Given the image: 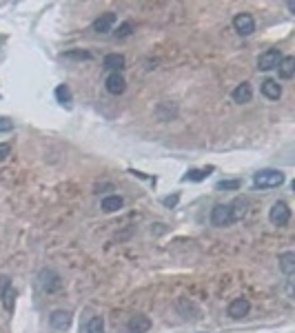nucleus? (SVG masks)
I'll return each instance as SVG.
<instances>
[{
	"instance_id": "nucleus-1",
	"label": "nucleus",
	"mask_w": 295,
	"mask_h": 333,
	"mask_svg": "<svg viewBox=\"0 0 295 333\" xmlns=\"http://www.w3.org/2000/svg\"><path fill=\"white\" fill-rule=\"evenodd\" d=\"M284 180H286L284 173L277 171V169H262V171H257L255 176H253V184H255V189H275Z\"/></svg>"
},
{
	"instance_id": "nucleus-2",
	"label": "nucleus",
	"mask_w": 295,
	"mask_h": 333,
	"mask_svg": "<svg viewBox=\"0 0 295 333\" xmlns=\"http://www.w3.org/2000/svg\"><path fill=\"white\" fill-rule=\"evenodd\" d=\"M38 286L45 293H56L62 289V278L56 269H43L38 273Z\"/></svg>"
},
{
	"instance_id": "nucleus-3",
	"label": "nucleus",
	"mask_w": 295,
	"mask_h": 333,
	"mask_svg": "<svg viewBox=\"0 0 295 333\" xmlns=\"http://www.w3.org/2000/svg\"><path fill=\"white\" fill-rule=\"evenodd\" d=\"M268 220H271L275 227L288 224V220H291V209H288V204L282 202V200H277V202L271 207V211H268Z\"/></svg>"
},
{
	"instance_id": "nucleus-4",
	"label": "nucleus",
	"mask_w": 295,
	"mask_h": 333,
	"mask_svg": "<svg viewBox=\"0 0 295 333\" xmlns=\"http://www.w3.org/2000/svg\"><path fill=\"white\" fill-rule=\"evenodd\" d=\"M211 224L213 227H229V224H233L229 204H215L213 211H211Z\"/></svg>"
},
{
	"instance_id": "nucleus-5",
	"label": "nucleus",
	"mask_w": 295,
	"mask_h": 333,
	"mask_svg": "<svg viewBox=\"0 0 295 333\" xmlns=\"http://www.w3.org/2000/svg\"><path fill=\"white\" fill-rule=\"evenodd\" d=\"M279 60H282V54H279V49H266L264 54H260V58H257V69H260V71L277 69Z\"/></svg>"
},
{
	"instance_id": "nucleus-6",
	"label": "nucleus",
	"mask_w": 295,
	"mask_h": 333,
	"mask_svg": "<svg viewBox=\"0 0 295 333\" xmlns=\"http://www.w3.org/2000/svg\"><path fill=\"white\" fill-rule=\"evenodd\" d=\"M233 29L240 36H251L255 32V20H253L251 14H237V16L233 18Z\"/></svg>"
},
{
	"instance_id": "nucleus-7",
	"label": "nucleus",
	"mask_w": 295,
	"mask_h": 333,
	"mask_svg": "<svg viewBox=\"0 0 295 333\" xmlns=\"http://www.w3.org/2000/svg\"><path fill=\"white\" fill-rule=\"evenodd\" d=\"M105 87L111 96H120V94H124V89H127V80L122 78V74H109L105 80Z\"/></svg>"
},
{
	"instance_id": "nucleus-8",
	"label": "nucleus",
	"mask_w": 295,
	"mask_h": 333,
	"mask_svg": "<svg viewBox=\"0 0 295 333\" xmlns=\"http://www.w3.org/2000/svg\"><path fill=\"white\" fill-rule=\"evenodd\" d=\"M248 311H251V304H248L246 298H235L229 304V309H226V313H229L233 320H240V317L248 315Z\"/></svg>"
},
{
	"instance_id": "nucleus-9",
	"label": "nucleus",
	"mask_w": 295,
	"mask_h": 333,
	"mask_svg": "<svg viewBox=\"0 0 295 333\" xmlns=\"http://www.w3.org/2000/svg\"><path fill=\"white\" fill-rule=\"evenodd\" d=\"M49 322H51L54 329L67 331L71 326V313H69V311H65V309H58V311H54V313L49 315Z\"/></svg>"
},
{
	"instance_id": "nucleus-10",
	"label": "nucleus",
	"mask_w": 295,
	"mask_h": 333,
	"mask_svg": "<svg viewBox=\"0 0 295 333\" xmlns=\"http://www.w3.org/2000/svg\"><path fill=\"white\" fill-rule=\"evenodd\" d=\"M124 65H127V60H124L122 54H109V56H105V60H102V67L109 69L111 74H120L124 69Z\"/></svg>"
},
{
	"instance_id": "nucleus-11",
	"label": "nucleus",
	"mask_w": 295,
	"mask_h": 333,
	"mask_svg": "<svg viewBox=\"0 0 295 333\" xmlns=\"http://www.w3.org/2000/svg\"><path fill=\"white\" fill-rule=\"evenodd\" d=\"M113 25H116V14L113 12H107V14H102L100 18L93 23V32H98V34H109L113 29Z\"/></svg>"
},
{
	"instance_id": "nucleus-12",
	"label": "nucleus",
	"mask_w": 295,
	"mask_h": 333,
	"mask_svg": "<svg viewBox=\"0 0 295 333\" xmlns=\"http://www.w3.org/2000/svg\"><path fill=\"white\" fill-rule=\"evenodd\" d=\"M127 329H129V333H147L151 329V320H149L147 315H133L131 320H129Z\"/></svg>"
},
{
	"instance_id": "nucleus-13",
	"label": "nucleus",
	"mask_w": 295,
	"mask_h": 333,
	"mask_svg": "<svg viewBox=\"0 0 295 333\" xmlns=\"http://www.w3.org/2000/svg\"><path fill=\"white\" fill-rule=\"evenodd\" d=\"M277 74L282 80H291L293 74H295V58L293 56H284L277 65Z\"/></svg>"
},
{
	"instance_id": "nucleus-14",
	"label": "nucleus",
	"mask_w": 295,
	"mask_h": 333,
	"mask_svg": "<svg viewBox=\"0 0 295 333\" xmlns=\"http://www.w3.org/2000/svg\"><path fill=\"white\" fill-rule=\"evenodd\" d=\"M233 100L237 102V105H246V102H251L253 98V89H251V85L248 83H242V85H237L235 89H233Z\"/></svg>"
},
{
	"instance_id": "nucleus-15",
	"label": "nucleus",
	"mask_w": 295,
	"mask_h": 333,
	"mask_svg": "<svg viewBox=\"0 0 295 333\" xmlns=\"http://www.w3.org/2000/svg\"><path fill=\"white\" fill-rule=\"evenodd\" d=\"M231 209V216H233V222H237V220H242L246 216V209H248V200L246 198H235L233 202L229 204Z\"/></svg>"
},
{
	"instance_id": "nucleus-16",
	"label": "nucleus",
	"mask_w": 295,
	"mask_h": 333,
	"mask_svg": "<svg viewBox=\"0 0 295 333\" xmlns=\"http://www.w3.org/2000/svg\"><path fill=\"white\" fill-rule=\"evenodd\" d=\"M260 89H262V94L266 96L268 100H277L279 96H282V87H279V85L275 83V80H271V78H268V80H264Z\"/></svg>"
},
{
	"instance_id": "nucleus-17",
	"label": "nucleus",
	"mask_w": 295,
	"mask_h": 333,
	"mask_svg": "<svg viewBox=\"0 0 295 333\" xmlns=\"http://www.w3.org/2000/svg\"><path fill=\"white\" fill-rule=\"evenodd\" d=\"M122 204H124V200L120 196H107V198H102V211L105 213H113V211H118V209H122Z\"/></svg>"
},
{
	"instance_id": "nucleus-18",
	"label": "nucleus",
	"mask_w": 295,
	"mask_h": 333,
	"mask_svg": "<svg viewBox=\"0 0 295 333\" xmlns=\"http://www.w3.org/2000/svg\"><path fill=\"white\" fill-rule=\"evenodd\" d=\"M279 269H282L286 275H291L295 271V253L293 251H286V253L279 255Z\"/></svg>"
},
{
	"instance_id": "nucleus-19",
	"label": "nucleus",
	"mask_w": 295,
	"mask_h": 333,
	"mask_svg": "<svg viewBox=\"0 0 295 333\" xmlns=\"http://www.w3.org/2000/svg\"><path fill=\"white\" fill-rule=\"evenodd\" d=\"M56 98H58V102H62V105L69 107L71 105V91L67 85H58L56 87Z\"/></svg>"
},
{
	"instance_id": "nucleus-20",
	"label": "nucleus",
	"mask_w": 295,
	"mask_h": 333,
	"mask_svg": "<svg viewBox=\"0 0 295 333\" xmlns=\"http://www.w3.org/2000/svg\"><path fill=\"white\" fill-rule=\"evenodd\" d=\"M87 333H105V322H102L100 315L91 317V320L87 322Z\"/></svg>"
},
{
	"instance_id": "nucleus-21",
	"label": "nucleus",
	"mask_w": 295,
	"mask_h": 333,
	"mask_svg": "<svg viewBox=\"0 0 295 333\" xmlns=\"http://www.w3.org/2000/svg\"><path fill=\"white\" fill-rule=\"evenodd\" d=\"M206 176H209V173H206V169H191V171H186V176L182 178V180H184V182H186V180H191V182H202Z\"/></svg>"
},
{
	"instance_id": "nucleus-22",
	"label": "nucleus",
	"mask_w": 295,
	"mask_h": 333,
	"mask_svg": "<svg viewBox=\"0 0 295 333\" xmlns=\"http://www.w3.org/2000/svg\"><path fill=\"white\" fill-rule=\"evenodd\" d=\"M240 180H220L217 182V191H235L240 189Z\"/></svg>"
},
{
	"instance_id": "nucleus-23",
	"label": "nucleus",
	"mask_w": 295,
	"mask_h": 333,
	"mask_svg": "<svg viewBox=\"0 0 295 333\" xmlns=\"http://www.w3.org/2000/svg\"><path fill=\"white\" fill-rule=\"evenodd\" d=\"M3 302H5V309L7 311H14V302H16V291L9 286L7 289V293L3 295Z\"/></svg>"
},
{
	"instance_id": "nucleus-24",
	"label": "nucleus",
	"mask_w": 295,
	"mask_h": 333,
	"mask_svg": "<svg viewBox=\"0 0 295 333\" xmlns=\"http://www.w3.org/2000/svg\"><path fill=\"white\" fill-rule=\"evenodd\" d=\"M131 32H133V23H131V20H127V23H122L120 27H118L116 36H118V38H127Z\"/></svg>"
},
{
	"instance_id": "nucleus-25",
	"label": "nucleus",
	"mask_w": 295,
	"mask_h": 333,
	"mask_svg": "<svg viewBox=\"0 0 295 333\" xmlns=\"http://www.w3.org/2000/svg\"><path fill=\"white\" fill-rule=\"evenodd\" d=\"M65 58H78V60H91V54H87V51H71V54H65Z\"/></svg>"
},
{
	"instance_id": "nucleus-26",
	"label": "nucleus",
	"mask_w": 295,
	"mask_h": 333,
	"mask_svg": "<svg viewBox=\"0 0 295 333\" xmlns=\"http://www.w3.org/2000/svg\"><path fill=\"white\" fill-rule=\"evenodd\" d=\"M9 286H12V280H9L7 275H0V298H3V295L7 293Z\"/></svg>"
},
{
	"instance_id": "nucleus-27",
	"label": "nucleus",
	"mask_w": 295,
	"mask_h": 333,
	"mask_svg": "<svg viewBox=\"0 0 295 333\" xmlns=\"http://www.w3.org/2000/svg\"><path fill=\"white\" fill-rule=\"evenodd\" d=\"M12 127H14V122L9 120V118H0V133L12 131Z\"/></svg>"
},
{
	"instance_id": "nucleus-28",
	"label": "nucleus",
	"mask_w": 295,
	"mask_h": 333,
	"mask_svg": "<svg viewBox=\"0 0 295 333\" xmlns=\"http://www.w3.org/2000/svg\"><path fill=\"white\" fill-rule=\"evenodd\" d=\"M178 200H180V196H178V193H173V196L164 198L162 202H164V207H175V204H178Z\"/></svg>"
},
{
	"instance_id": "nucleus-29",
	"label": "nucleus",
	"mask_w": 295,
	"mask_h": 333,
	"mask_svg": "<svg viewBox=\"0 0 295 333\" xmlns=\"http://www.w3.org/2000/svg\"><path fill=\"white\" fill-rule=\"evenodd\" d=\"M9 153H12V147H9L7 142H3V145H0V162H3L5 158L9 156Z\"/></svg>"
}]
</instances>
